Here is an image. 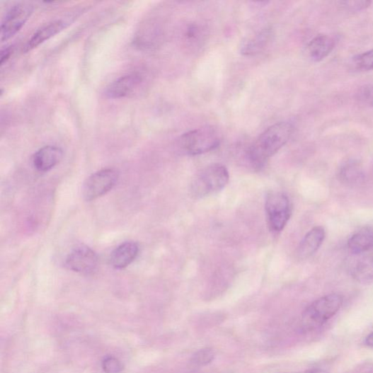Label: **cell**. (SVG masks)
Instances as JSON below:
<instances>
[{
	"label": "cell",
	"mask_w": 373,
	"mask_h": 373,
	"mask_svg": "<svg viewBox=\"0 0 373 373\" xmlns=\"http://www.w3.org/2000/svg\"><path fill=\"white\" fill-rule=\"evenodd\" d=\"M343 304V296L336 293L319 298L304 311L302 318L303 328L312 331L324 326L340 311Z\"/></svg>",
	"instance_id": "cell-2"
},
{
	"label": "cell",
	"mask_w": 373,
	"mask_h": 373,
	"mask_svg": "<svg viewBox=\"0 0 373 373\" xmlns=\"http://www.w3.org/2000/svg\"><path fill=\"white\" fill-rule=\"evenodd\" d=\"M103 367L107 373H118L122 369L121 362L114 357L105 358L103 362Z\"/></svg>",
	"instance_id": "cell-23"
},
{
	"label": "cell",
	"mask_w": 373,
	"mask_h": 373,
	"mask_svg": "<svg viewBox=\"0 0 373 373\" xmlns=\"http://www.w3.org/2000/svg\"><path fill=\"white\" fill-rule=\"evenodd\" d=\"M357 98L362 103L373 108V86H367L361 88Z\"/></svg>",
	"instance_id": "cell-22"
},
{
	"label": "cell",
	"mask_w": 373,
	"mask_h": 373,
	"mask_svg": "<svg viewBox=\"0 0 373 373\" xmlns=\"http://www.w3.org/2000/svg\"><path fill=\"white\" fill-rule=\"evenodd\" d=\"M265 212L270 229L284 230L290 218L292 210L288 197L280 192H270L265 199Z\"/></svg>",
	"instance_id": "cell-5"
},
{
	"label": "cell",
	"mask_w": 373,
	"mask_h": 373,
	"mask_svg": "<svg viewBox=\"0 0 373 373\" xmlns=\"http://www.w3.org/2000/svg\"><path fill=\"white\" fill-rule=\"evenodd\" d=\"M353 62L356 68L360 70L368 71L373 69V49L355 57Z\"/></svg>",
	"instance_id": "cell-20"
},
{
	"label": "cell",
	"mask_w": 373,
	"mask_h": 373,
	"mask_svg": "<svg viewBox=\"0 0 373 373\" xmlns=\"http://www.w3.org/2000/svg\"><path fill=\"white\" fill-rule=\"evenodd\" d=\"M340 181L349 186L361 184L365 179V173L361 164L355 160L347 161L338 171Z\"/></svg>",
	"instance_id": "cell-17"
},
{
	"label": "cell",
	"mask_w": 373,
	"mask_h": 373,
	"mask_svg": "<svg viewBox=\"0 0 373 373\" xmlns=\"http://www.w3.org/2000/svg\"><path fill=\"white\" fill-rule=\"evenodd\" d=\"M351 275L362 285L373 283V256L366 255L358 258L352 266Z\"/></svg>",
	"instance_id": "cell-18"
},
{
	"label": "cell",
	"mask_w": 373,
	"mask_h": 373,
	"mask_svg": "<svg viewBox=\"0 0 373 373\" xmlns=\"http://www.w3.org/2000/svg\"><path fill=\"white\" fill-rule=\"evenodd\" d=\"M11 53V47H7L3 50L1 52V59H0V64H1L2 66L9 59Z\"/></svg>",
	"instance_id": "cell-25"
},
{
	"label": "cell",
	"mask_w": 373,
	"mask_h": 373,
	"mask_svg": "<svg viewBox=\"0 0 373 373\" xmlns=\"http://www.w3.org/2000/svg\"><path fill=\"white\" fill-rule=\"evenodd\" d=\"M144 81L142 74L131 73L123 76L113 83L106 89V95L110 98H122L134 94Z\"/></svg>",
	"instance_id": "cell-9"
},
{
	"label": "cell",
	"mask_w": 373,
	"mask_h": 373,
	"mask_svg": "<svg viewBox=\"0 0 373 373\" xmlns=\"http://www.w3.org/2000/svg\"><path fill=\"white\" fill-rule=\"evenodd\" d=\"M69 22L64 19H57L49 22L38 30L24 47V52H29L49 39L63 31Z\"/></svg>",
	"instance_id": "cell-10"
},
{
	"label": "cell",
	"mask_w": 373,
	"mask_h": 373,
	"mask_svg": "<svg viewBox=\"0 0 373 373\" xmlns=\"http://www.w3.org/2000/svg\"><path fill=\"white\" fill-rule=\"evenodd\" d=\"M139 245L134 241L123 243L115 248L110 256V264L116 269H122L132 263L138 256Z\"/></svg>",
	"instance_id": "cell-13"
},
{
	"label": "cell",
	"mask_w": 373,
	"mask_h": 373,
	"mask_svg": "<svg viewBox=\"0 0 373 373\" xmlns=\"http://www.w3.org/2000/svg\"><path fill=\"white\" fill-rule=\"evenodd\" d=\"M272 36L270 28L263 30L253 38L243 42L240 47L241 54L251 57L263 52L270 42Z\"/></svg>",
	"instance_id": "cell-15"
},
{
	"label": "cell",
	"mask_w": 373,
	"mask_h": 373,
	"mask_svg": "<svg viewBox=\"0 0 373 373\" xmlns=\"http://www.w3.org/2000/svg\"><path fill=\"white\" fill-rule=\"evenodd\" d=\"M185 38L190 42H197L202 36L201 28L197 24L190 23L185 31Z\"/></svg>",
	"instance_id": "cell-24"
},
{
	"label": "cell",
	"mask_w": 373,
	"mask_h": 373,
	"mask_svg": "<svg viewBox=\"0 0 373 373\" xmlns=\"http://www.w3.org/2000/svg\"><path fill=\"white\" fill-rule=\"evenodd\" d=\"M34 8L26 4H18L13 6L6 13L1 24L2 42L14 36L28 21L33 14Z\"/></svg>",
	"instance_id": "cell-7"
},
{
	"label": "cell",
	"mask_w": 373,
	"mask_h": 373,
	"mask_svg": "<svg viewBox=\"0 0 373 373\" xmlns=\"http://www.w3.org/2000/svg\"><path fill=\"white\" fill-rule=\"evenodd\" d=\"M371 4L369 1H340L338 5L345 11L357 12L367 8Z\"/></svg>",
	"instance_id": "cell-21"
},
{
	"label": "cell",
	"mask_w": 373,
	"mask_h": 373,
	"mask_svg": "<svg viewBox=\"0 0 373 373\" xmlns=\"http://www.w3.org/2000/svg\"><path fill=\"white\" fill-rule=\"evenodd\" d=\"M335 40L329 35H321L314 38L308 45V53L314 62L326 58L334 49Z\"/></svg>",
	"instance_id": "cell-16"
},
{
	"label": "cell",
	"mask_w": 373,
	"mask_h": 373,
	"mask_svg": "<svg viewBox=\"0 0 373 373\" xmlns=\"http://www.w3.org/2000/svg\"><path fill=\"white\" fill-rule=\"evenodd\" d=\"M287 373H329V372L325 369H322L320 368H314V369H308V370H305L302 372H287Z\"/></svg>",
	"instance_id": "cell-26"
},
{
	"label": "cell",
	"mask_w": 373,
	"mask_h": 373,
	"mask_svg": "<svg viewBox=\"0 0 373 373\" xmlns=\"http://www.w3.org/2000/svg\"><path fill=\"white\" fill-rule=\"evenodd\" d=\"M292 132L293 127L287 122H278L271 126L248 148V160L255 168H260L287 143Z\"/></svg>",
	"instance_id": "cell-1"
},
{
	"label": "cell",
	"mask_w": 373,
	"mask_h": 373,
	"mask_svg": "<svg viewBox=\"0 0 373 373\" xmlns=\"http://www.w3.org/2000/svg\"><path fill=\"white\" fill-rule=\"evenodd\" d=\"M180 143L187 154L197 156L214 150L219 145V138L214 130L205 127L184 134Z\"/></svg>",
	"instance_id": "cell-4"
},
{
	"label": "cell",
	"mask_w": 373,
	"mask_h": 373,
	"mask_svg": "<svg viewBox=\"0 0 373 373\" xmlns=\"http://www.w3.org/2000/svg\"><path fill=\"white\" fill-rule=\"evenodd\" d=\"M229 178L226 166L212 164L193 179L190 188V194L195 198H202L217 193L227 185Z\"/></svg>",
	"instance_id": "cell-3"
},
{
	"label": "cell",
	"mask_w": 373,
	"mask_h": 373,
	"mask_svg": "<svg viewBox=\"0 0 373 373\" xmlns=\"http://www.w3.org/2000/svg\"><path fill=\"white\" fill-rule=\"evenodd\" d=\"M350 251L356 254L365 253L373 248V224L363 227L348 241Z\"/></svg>",
	"instance_id": "cell-14"
},
{
	"label": "cell",
	"mask_w": 373,
	"mask_h": 373,
	"mask_svg": "<svg viewBox=\"0 0 373 373\" xmlns=\"http://www.w3.org/2000/svg\"><path fill=\"white\" fill-rule=\"evenodd\" d=\"M64 265L70 270L88 275L96 270L98 257L87 246H79L68 255Z\"/></svg>",
	"instance_id": "cell-8"
},
{
	"label": "cell",
	"mask_w": 373,
	"mask_h": 373,
	"mask_svg": "<svg viewBox=\"0 0 373 373\" xmlns=\"http://www.w3.org/2000/svg\"><path fill=\"white\" fill-rule=\"evenodd\" d=\"M365 344L373 349V332L365 338Z\"/></svg>",
	"instance_id": "cell-27"
},
{
	"label": "cell",
	"mask_w": 373,
	"mask_h": 373,
	"mask_svg": "<svg viewBox=\"0 0 373 373\" xmlns=\"http://www.w3.org/2000/svg\"><path fill=\"white\" fill-rule=\"evenodd\" d=\"M118 178V171L113 168H104L93 173L84 185V198L91 202L103 196L113 188Z\"/></svg>",
	"instance_id": "cell-6"
},
{
	"label": "cell",
	"mask_w": 373,
	"mask_h": 373,
	"mask_svg": "<svg viewBox=\"0 0 373 373\" xmlns=\"http://www.w3.org/2000/svg\"><path fill=\"white\" fill-rule=\"evenodd\" d=\"M63 151L57 146L47 145L40 149L33 156L35 168L45 172L55 167L62 159Z\"/></svg>",
	"instance_id": "cell-11"
},
{
	"label": "cell",
	"mask_w": 373,
	"mask_h": 373,
	"mask_svg": "<svg viewBox=\"0 0 373 373\" xmlns=\"http://www.w3.org/2000/svg\"><path fill=\"white\" fill-rule=\"evenodd\" d=\"M216 357L212 349L205 348L196 352L190 359V363L194 367H202L212 363Z\"/></svg>",
	"instance_id": "cell-19"
},
{
	"label": "cell",
	"mask_w": 373,
	"mask_h": 373,
	"mask_svg": "<svg viewBox=\"0 0 373 373\" xmlns=\"http://www.w3.org/2000/svg\"><path fill=\"white\" fill-rule=\"evenodd\" d=\"M326 236V230L321 226L312 229L302 241L297 248V256L302 260H306L315 254Z\"/></svg>",
	"instance_id": "cell-12"
}]
</instances>
